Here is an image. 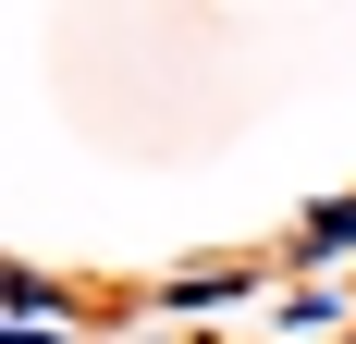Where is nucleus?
Segmentation results:
<instances>
[{"mask_svg":"<svg viewBox=\"0 0 356 344\" xmlns=\"http://www.w3.org/2000/svg\"><path fill=\"white\" fill-rule=\"evenodd\" d=\"M0 308H13V332H49L62 320V283L49 271H0Z\"/></svg>","mask_w":356,"mask_h":344,"instance_id":"1","label":"nucleus"},{"mask_svg":"<svg viewBox=\"0 0 356 344\" xmlns=\"http://www.w3.org/2000/svg\"><path fill=\"white\" fill-rule=\"evenodd\" d=\"M344 344H356V332H344Z\"/></svg>","mask_w":356,"mask_h":344,"instance_id":"3","label":"nucleus"},{"mask_svg":"<svg viewBox=\"0 0 356 344\" xmlns=\"http://www.w3.org/2000/svg\"><path fill=\"white\" fill-rule=\"evenodd\" d=\"M332 246H356V197H332V209H307V258H332Z\"/></svg>","mask_w":356,"mask_h":344,"instance_id":"2","label":"nucleus"}]
</instances>
